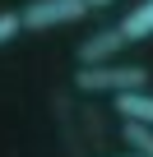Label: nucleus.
I'll list each match as a JSON object with an SVG mask.
<instances>
[{"instance_id": "6e6552de", "label": "nucleus", "mask_w": 153, "mask_h": 157, "mask_svg": "<svg viewBox=\"0 0 153 157\" xmlns=\"http://www.w3.org/2000/svg\"><path fill=\"white\" fill-rule=\"evenodd\" d=\"M74 116H79V129H84V139H88V148L107 139V116H102V106H93V102H84V106H74Z\"/></svg>"}, {"instance_id": "423d86ee", "label": "nucleus", "mask_w": 153, "mask_h": 157, "mask_svg": "<svg viewBox=\"0 0 153 157\" xmlns=\"http://www.w3.org/2000/svg\"><path fill=\"white\" fill-rule=\"evenodd\" d=\"M116 28H121L125 42H148V37H153V0H139V5H135Z\"/></svg>"}, {"instance_id": "9b49d317", "label": "nucleus", "mask_w": 153, "mask_h": 157, "mask_svg": "<svg viewBox=\"0 0 153 157\" xmlns=\"http://www.w3.org/2000/svg\"><path fill=\"white\" fill-rule=\"evenodd\" d=\"M125 157H139V152H125Z\"/></svg>"}, {"instance_id": "f03ea898", "label": "nucleus", "mask_w": 153, "mask_h": 157, "mask_svg": "<svg viewBox=\"0 0 153 157\" xmlns=\"http://www.w3.org/2000/svg\"><path fill=\"white\" fill-rule=\"evenodd\" d=\"M93 10L84 5V0H28V5L19 10L23 19V33H51V28H74L84 23Z\"/></svg>"}, {"instance_id": "39448f33", "label": "nucleus", "mask_w": 153, "mask_h": 157, "mask_svg": "<svg viewBox=\"0 0 153 157\" xmlns=\"http://www.w3.org/2000/svg\"><path fill=\"white\" fill-rule=\"evenodd\" d=\"M111 111H116L121 120H144V125H153V93H148V88L116 93V97H111Z\"/></svg>"}, {"instance_id": "9d476101", "label": "nucleus", "mask_w": 153, "mask_h": 157, "mask_svg": "<svg viewBox=\"0 0 153 157\" xmlns=\"http://www.w3.org/2000/svg\"><path fill=\"white\" fill-rule=\"evenodd\" d=\"M88 10H107V5H116V0H84Z\"/></svg>"}, {"instance_id": "7ed1b4c3", "label": "nucleus", "mask_w": 153, "mask_h": 157, "mask_svg": "<svg viewBox=\"0 0 153 157\" xmlns=\"http://www.w3.org/2000/svg\"><path fill=\"white\" fill-rule=\"evenodd\" d=\"M51 116H56V129H60V152H65V157H84V152H88V139H84V129H79L70 88H56V93H51Z\"/></svg>"}, {"instance_id": "f257e3e1", "label": "nucleus", "mask_w": 153, "mask_h": 157, "mask_svg": "<svg viewBox=\"0 0 153 157\" xmlns=\"http://www.w3.org/2000/svg\"><path fill=\"white\" fill-rule=\"evenodd\" d=\"M130 88H148L144 65L102 60V65H79L74 69V93L79 97H116V93H130Z\"/></svg>"}, {"instance_id": "1a4fd4ad", "label": "nucleus", "mask_w": 153, "mask_h": 157, "mask_svg": "<svg viewBox=\"0 0 153 157\" xmlns=\"http://www.w3.org/2000/svg\"><path fill=\"white\" fill-rule=\"evenodd\" d=\"M23 33V19H19V10H0V46L5 42H14Z\"/></svg>"}, {"instance_id": "20e7f679", "label": "nucleus", "mask_w": 153, "mask_h": 157, "mask_svg": "<svg viewBox=\"0 0 153 157\" xmlns=\"http://www.w3.org/2000/svg\"><path fill=\"white\" fill-rule=\"evenodd\" d=\"M130 42L121 37V28H98L88 37H79V46H74V65H102V60H116Z\"/></svg>"}, {"instance_id": "0eeeda50", "label": "nucleus", "mask_w": 153, "mask_h": 157, "mask_svg": "<svg viewBox=\"0 0 153 157\" xmlns=\"http://www.w3.org/2000/svg\"><path fill=\"white\" fill-rule=\"evenodd\" d=\"M121 143L139 157H153V125L144 120H121Z\"/></svg>"}]
</instances>
